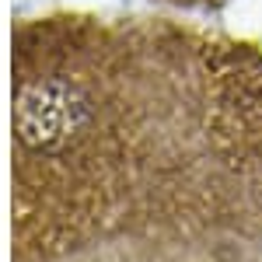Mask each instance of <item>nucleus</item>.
I'll return each mask as SVG.
<instances>
[{
  "label": "nucleus",
  "mask_w": 262,
  "mask_h": 262,
  "mask_svg": "<svg viewBox=\"0 0 262 262\" xmlns=\"http://www.w3.org/2000/svg\"><path fill=\"white\" fill-rule=\"evenodd\" d=\"M210 67L224 147L262 192V56L248 46L210 42Z\"/></svg>",
  "instance_id": "obj_3"
},
{
  "label": "nucleus",
  "mask_w": 262,
  "mask_h": 262,
  "mask_svg": "<svg viewBox=\"0 0 262 262\" xmlns=\"http://www.w3.org/2000/svg\"><path fill=\"white\" fill-rule=\"evenodd\" d=\"M262 224L213 108L210 39L46 25L14 56V262L116 234Z\"/></svg>",
  "instance_id": "obj_1"
},
{
  "label": "nucleus",
  "mask_w": 262,
  "mask_h": 262,
  "mask_svg": "<svg viewBox=\"0 0 262 262\" xmlns=\"http://www.w3.org/2000/svg\"><path fill=\"white\" fill-rule=\"evenodd\" d=\"M46 262H262V224H200L116 234Z\"/></svg>",
  "instance_id": "obj_2"
}]
</instances>
